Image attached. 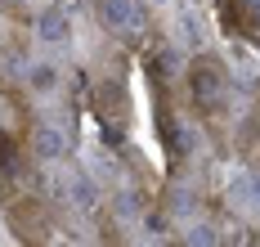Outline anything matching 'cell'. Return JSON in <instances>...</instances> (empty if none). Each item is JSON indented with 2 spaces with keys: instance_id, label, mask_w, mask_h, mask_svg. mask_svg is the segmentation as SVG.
Instances as JSON below:
<instances>
[{
  "instance_id": "obj_4",
  "label": "cell",
  "mask_w": 260,
  "mask_h": 247,
  "mask_svg": "<svg viewBox=\"0 0 260 247\" xmlns=\"http://www.w3.org/2000/svg\"><path fill=\"white\" fill-rule=\"evenodd\" d=\"M36 148H41L45 158H58V153H63V135H58V131H41V135H36Z\"/></svg>"
},
{
  "instance_id": "obj_3",
  "label": "cell",
  "mask_w": 260,
  "mask_h": 247,
  "mask_svg": "<svg viewBox=\"0 0 260 247\" xmlns=\"http://www.w3.org/2000/svg\"><path fill=\"white\" fill-rule=\"evenodd\" d=\"M63 36H68V23L58 14H45L41 18V41H63Z\"/></svg>"
},
{
  "instance_id": "obj_2",
  "label": "cell",
  "mask_w": 260,
  "mask_h": 247,
  "mask_svg": "<svg viewBox=\"0 0 260 247\" xmlns=\"http://www.w3.org/2000/svg\"><path fill=\"white\" fill-rule=\"evenodd\" d=\"M220 95H224V81H220L211 68H198V72H193V99H198L202 108H215Z\"/></svg>"
},
{
  "instance_id": "obj_5",
  "label": "cell",
  "mask_w": 260,
  "mask_h": 247,
  "mask_svg": "<svg viewBox=\"0 0 260 247\" xmlns=\"http://www.w3.org/2000/svg\"><path fill=\"white\" fill-rule=\"evenodd\" d=\"M31 81H36V85H50L54 72H50V68H36V72H31Z\"/></svg>"
},
{
  "instance_id": "obj_1",
  "label": "cell",
  "mask_w": 260,
  "mask_h": 247,
  "mask_svg": "<svg viewBox=\"0 0 260 247\" xmlns=\"http://www.w3.org/2000/svg\"><path fill=\"white\" fill-rule=\"evenodd\" d=\"M99 14H104L108 27H121V32L139 27V5L135 0H99Z\"/></svg>"
}]
</instances>
